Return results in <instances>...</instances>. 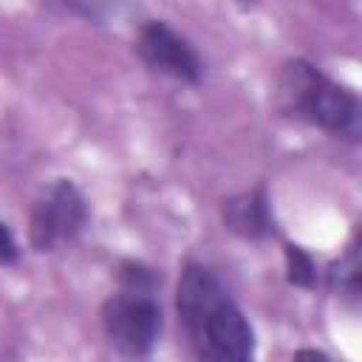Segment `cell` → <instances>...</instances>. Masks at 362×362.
I'll return each mask as SVG.
<instances>
[{"label": "cell", "instance_id": "cell-7", "mask_svg": "<svg viewBox=\"0 0 362 362\" xmlns=\"http://www.w3.org/2000/svg\"><path fill=\"white\" fill-rule=\"evenodd\" d=\"M331 283H334V288L348 291V294L356 297V291H359V263H356V249H351V255L334 266V272H331Z\"/></svg>", "mask_w": 362, "mask_h": 362}, {"label": "cell", "instance_id": "cell-6", "mask_svg": "<svg viewBox=\"0 0 362 362\" xmlns=\"http://www.w3.org/2000/svg\"><path fill=\"white\" fill-rule=\"evenodd\" d=\"M223 223L240 238H263L269 232V209L260 189L223 201Z\"/></svg>", "mask_w": 362, "mask_h": 362}, {"label": "cell", "instance_id": "cell-4", "mask_svg": "<svg viewBox=\"0 0 362 362\" xmlns=\"http://www.w3.org/2000/svg\"><path fill=\"white\" fill-rule=\"evenodd\" d=\"M85 198L79 195V189L59 178L54 181L34 204L31 212V243L45 252L54 249L57 243L74 238L82 223H85Z\"/></svg>", "mask_w": 362, "mask_h": 362}, {"label": "cell", "instance_id": "cell-3", "mask_svg": "<svg viewBox=\"0 0 362 362\" xmlns=\"http://www.w3.org/2000/svg\"><path fill=\"white\" fill-rule=\"evenodd\" d=\"M153 274L144 266H122V291L113 294L102 308V322L110 345L136 359L153 351L161 328V311L153 300Z\"/></svg>", "mask_w": 362, "mask_h": 362}, {"label": "cell", "instance_id": "cell-8", "mask_svg": "<svg viewBox=\"0 0 362 362\" xmlns=\"http://www.w3.org/2000/svg\"><path fill=\"white\" fill-rule=\"evenodd\" d=\"M286 263H288V280L297 286L314 283V263L300 246H286Z\"/></svg>", "mask_w": 362, "mask_h": 362}, {"label": "cell", "instance_id": "cell-1", "mask_svg": "<svg viewBox=\"0 0 362 362\" xmlns=\"http://www.w3.org/2000/svg\"><path fill=\"white\" fill-rule=\"evenodd\" d=\"M178 314L198 362H255V337L221 280L189 263L178 280Z\"/></svg>", "mask_w": 362, "mask_h": 362}, {"label": "cell", "instance_id": "cell-10", "mask_svg": "<svg viewBox=\"0 0 362 362\" xmlns=\"http://www.w3.org/2000/svg\"><path fill=\"white\" fill-rule=\"evenodd\" d=\"M294 362H331L325 354H320V351H314V348H303V351H297V356H294Z\"/></svg>", "mask_w": 362, "mask_h": 362}, {"label": "cell", "instance_id": "cell-2", "mask_svg": "<svg viewBox=\"0 0 362 362\" xmlns=\"http://www.w3.org/2000/svg\"><path fill=\"white\" fill-rule=\"evenodd\" d=\"M280 99L283 107L311 124H320L337 136L359 133V102L345 88L334 85L314 65L291 59L280 71Z\"/></svg>", "mask_w": 362, "mask_h": 362}, {"label": "cell", "instance_id": "cell-5", "mask_svg": "<svg viewBox=\"0 0 362 362\" xmlns=\"http://www.w3.org/2000/svg\"><path fill=\"white\" fill-rule=\"evenodd\" d=\"M139 54L150 68H156L173 79H181V82L201 79V59H198L195 48L184 37H178L167 23L150 20L141 25Z\"/></svg>", "mask_w": 362, "mask_h": 362}, {"label": "cell", "instance_id": "cell-9", "mask_svg": "<svg viewBox=\"0 0 362 362\" xmlns=\"http://www.w3.org/2000/svg\"><path fill=\"white\" fill-rule=\"evenodd\" d=\"M17 257V243L11 238V232L0 223V263H11Z\"/></svg>", "mask_w": 362, "mask_h": 362}]
</instances>
